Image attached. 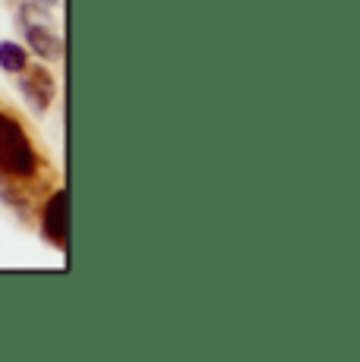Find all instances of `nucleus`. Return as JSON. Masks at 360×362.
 <instances>
[{
  "label": "nucleus",
  "instance_id": "f257e3e1",
  "mask_svg": "<svg viewBox=\"0 0 360 362\" xmlns=\"http://www.w3.org/2000/svg\"><path fill=\"white\" fill-rule=\"evenodd\" d=\"M0 167L6 173H16V177H29L35 170V155H32L29 139H26L23 127L6 114H0Z\"/></svg>",
  "mask_w": 360,
  "mask_h": 362
},
{
  "label": "nucleus",
  "instance_id": "20e7f679",
  "mask_svg": "<svg viewBox=\"0 0 360 362\" xmlns=\"http://www.w3.org/2000/svg\"><path fill=\"white\" fill-rule=\"evenodd\" d=\"M26 95H29L38 107H47V104H51V95H54L51 76H47V73H35L29 82H26Z\"/></svg>",
  "mask_w": 360,
  "mask_h": 362
},
{
  "label": "nucleus",
  "instance_id": "7ed1b4c3",
  "mask_svg": "<svg viewBox=\"0 0 360 362\" xmlns=\"http://www.w3.org/2000/svg\"><path fill=\"white\" fill-rule=\"evenodd\" d=\"M29 41L35 45L38 54H45V57H57L60 54L57 35H51V29H45V25H29Z\"/></svg>",
  "mask_w": 360,
  "mask_h": 362
},
{
  "label": "nucleus",
  "instance_id": "39448f33",
  "mask_svg": "<svg viewBox=\"0 0 360 362\" xmlns=\"http://www.w3.org/2000/svg\"><path fill=\"white\" fill-rule=\"evenodd\" d=\"M0 66L4 69H10V73H19V69L26 66V51L23 47H16V45H0Z\"/></svg>",
  "mask_w": 360,
  "mask_h": 362
},
{
  "label": "nucleus",
  "instance_id": "f03ea898",
  "mask_svg": "<svg viewBox=\"0 0 360 362\" xmlns=\"http://www.w3.org/2000/svg\"><path fill=\"white\" fill-rule=\"evenodd\" d=\"M45 233L51 236L57 246H67V233H70V192L67 189H60L57 196L47 202Z\"/></svg>",
  "mask_w": 360,
  "mask_h": 362
}]
</instances>
